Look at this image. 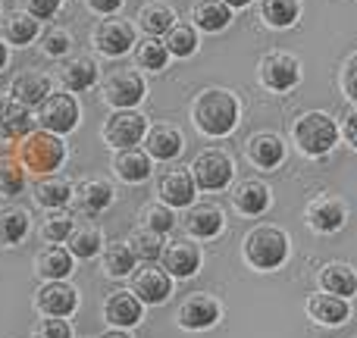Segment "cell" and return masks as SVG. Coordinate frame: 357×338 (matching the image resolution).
<instances>
[{"label": "cell", "mask_w": 357, "mask_h": 338, "mask_svg": "<svg viewBox=\"0 0 357 338\" xmlns=\"http://www.w3.org/2000/svg\"><path fill=\"white\" fill-rule=\"evenodd\" d=\"M285 257H289V235L279 226H257L245 235V260L254 270H279Z\"/></svg>", "instance_id": "obj_4"}, {"label": "cell", "mask_w": 357, "mask_h": 338, "mask_svg": "<svg viewBox=\"0 0 357 338\" xmlns=\"http://www.w3.org/2000/svg\"><path fill=\"white\" fill-rule=\"evenodd\" d=\"M163 270L169 272L173 279H191L197 270H201V247L188 238H178L169 241L163 247Z\"/></svg>", "instance_id": "obj_14"}, {"label": "cell", "mask_w": 357, "mask_h": 338, "mask_svg": "<svg viewBox=\"0 0 357 338\" xmlns=\"http://www.w3.org/2000/svg\"><path fill=\"white\" fill-rule=\"evenodd\" d=\"M216 320H220V304L210 295H191L178 307V323L185 329H210L216 326Z\"/></svg>", "instance_id": "obj_20"}, {"label": "cell", "mask_w": 357, "mask_h": 338, "mask_svg": "<svg viewBox=\"0 0 357 338\" xmlns=\"http://www.w3.org/2000/svg\"><path fill=\"white\" fill-rule=\"evenodd\" d=\"M232 203H235V210H238V213L260 216V213H266V210H270L273 194H270V188H266L260 178H245L241 185H235Z\"/></svg>", "instance_id": "obj_21"}, {"label": "cell", "mask_w": 357, "mask_h": 338, "mask_svg": "<svg viewBox=\"0 0 357 338\" xmlns=\"http://www.w3.org/2000/svg\"><path fill=\"white\" fill-rule=\"evenodd\" d=\"M129 247H132V254H135L138 260H144V263H154V260H160L163 257V235L160 232H151V229H144V226H138V229H132V235H129Z\"/></svg>", "instance_id": "obj_39"}, {"label": "cell", "mask_w": 357, "mask_h": 338, "mask_svg": "<svg viewBox=\"0 0 357 338\" xmlns=\"http://www.w3.org/2000/svg\"><path fill=\"white\" fill-rule=\"evenodd\" d=\"M163 44H167L169 56H191L197 50V31H195V25L176 22L173 29L163 35Z\"/></svg>", "instance_id": "obj_40"}, {"label": "cell", "mask_w": 357, "mask_h": 338, "mask_svg": "<svg viewBox=\"0 0 357 338\" xmlns=\"http://www.w3.org/2000/svg\"><path fill=\"white\" fill-rule=\"evenodd\" d=\"M25 188V167L13 157H0V194L16 197Z\"/></svg>", "instance_id": "obj_43"}, {"label": "cell", "mask_w": 357, "mask_h": 338, "mask_svg": "<svg viewBox=\"0 0 357 338\" xmlns=\"http://www.w3.org/2000/svg\"><path fill=\"white\" fill-rule=\"evenodd\" d=\"M6 60H10V50H6V44L0 41V69L6 66Z\"/></svg>", "instance_id": "obj_51"}, {"label": "cell", "mask_w": 357, "mask_h": 338, "mask_svg": "<svg viewBox=\"0 0 357 338\" xmlns=\"http://www.w3.org/2000/svg\"><path fill=\"white\" fill-rule=\"evenodd\" d=\"M257 75L264 82V88L270 91H291V88L301 82V63L291 54H282V50H273L260 60Z\"/></svg>", "instance_id": "obj_9"}, {"label": "cell", "mask_w": 357, "mask_h": 338, "mask_svg": "<svg viewBox=\"0 0 357 338\" xmlns=\"http://www.w3.org/2000/svg\"><path fill=\"white\" fill-rule=\"evenodd\" d=\"M69 50H73V38H69V31L54 29V31L44 35V54L47 56H66Z\"/></svg>", "instance_id": "obj_44"}, {"label": "cell", "mask_w": 357, "mask_h": 338, "mask_svg": "<svg viewBox=\"0 0 357 338\" xmlns=\"http://www.w3.org/2000/svg\"><path fill=\"white\" fill-rule=\"evenodd\" d=\"M75 307H79V295L66 279H56V282L38 289V310L44 316H63L66 320L69 314H75Z\"/></svg>", "instance_id": "obj_16"}, {"label": "cell", "mask_w": 357, "mask_h": 338, "mask_svg": "<svg viewBox=\"0 0 357 338\" xmlns=\"http://www.w3.org/2000/svg\"><path fill=\"white\" fill-rule=\"evenodd\" d=\"M100 338H129V332L126 329H110V332H104Z\"/></svg>", "instance_id": "obj_50"}, {"label": "cell", "mask_w": 357, "mask_h": 338, "mask_svg": "<svg viewBox=\"0 0 357 338\" xmlns=\"http://www.w3.org/2000/svg\"><path fill=\"white\" fill-rule=\"evenodd\" d=\"M91 41L104 56H123L135 47V29L126 19H100L94 25Z\"/></svg>", "instance_id": "obj_12"}, {"label": "cell", "mask_w": 357, "mask_h": 338, "mask_svg": "<svg viewBox=\"0 0 357 338\" xmlns=\"http://www.w3.org/2000/svg\"><path fill=\"white\" fill-rule=\"evenodd\" d=\"M132 291L142 304H163L173 295V276L157 263H144L132 272Z\"/></svg>", "instance_id": "obj_11"}, {"label": "cell", "mask_w": 357, "mask_h": 338, "mask_svg": "<svg viewBox=\"0 0 357 338\" xmlns=\"http://www.w3.org/2000/svg\"><path fill=\"white\" fill-rule=\"evenodd\" d=\"M100 135L116 151L138 148V144L144 141V135H148V119L138 110H116V113H110V119L104 123Z\"/></svg>", "instance_id": "obj_8"}, {"label": "cell", "mask_w": 357, "mask_h": 338, "mask_svg": "<svg viewBox=\"0 0 357 338\" xmlns=\"http://www.w3.org/2000/svg\"><path fill=\"white\" fill-rule=\"evenodd\" d=\"M304 220H307V226L314 229L317 235H333V232H339V229H345L348 207L339 201V197L320 194V197H314V201L307 203Z\"/></svg>", "instance_id": "obj_10"}, {"label": "cell", "mask_w": 357, "mask_h": 338, "mask_svg": "<svg viewBox=\"0 0 357 338\" xmlns=\"http://www.w3.org/2000/svg\"><path fill=\"white\" fill-rule=\"evenodd\" d=\"M98 75H100L98 63L85 54L69 56V60L60 66V82L66 91H88V88L98 85Z\"/></svg>", "instance_id": "obj_22"}, {"label": "cell", "mask_w": 357, "mask_h": 338, "mask_svg": "<svg viewBox=\"0 0 357 338\" xmlns=\"http://www.w3.org/2000/svg\"><path fill=\"white\" fill-rule=\"evenodd\" d=\"M3 38L13 44V47H29L38 38V19L31 16L29 10H16L3 19Z\"/></svg>", "instance_id": "obj_34"}, {"label": "cell", "mask_w": 357, "mask_h": 338, "mask_svg": "<svg viewBox=\"0 0 357 338\" xmlns=\"http://www.w3.org/2000/svg\"><path fill=\"white\" fill-rule=\"evenodd\" d=\"M75 229V220L69 213H63V210H50L47 220H44L41 226V238L47 241V245H66L69 235H73Z\"/></svg>", "instance_id": "obj_41"}, {"label": "cell", "mask_w": 357, "mask_h": 338, "mask_svg": "<svg viewBox=\"0 0 357 338\" xmlns=\"http://www.w3.org/2000/svg\"><path fill=\"white\" fill-rule=\"evenodd\" d=\"M113 197H116V191H113V185L107 182V178H88V182H82L79 188H75V201H79V207L85 210L88 216L104 213L113 203Z\"/></svg>", "instance_id": "obj_28"}, {"label": "cell", "mask_w": 357, "mask_h": 338, "mask_svg": "<svg viewBox=\"0 0 357 338\" xmlns=\"http://www.w3.org/2000/svg\"><path fill=\"white\" fill-rule=\"evenodd\" d=\"M35 132V113L31 107L19 104L16 98H0V141H22Z\"/></svg>", "instance_id": "obj_13"}, {"label": "cell", "mask_w": 357, "mask_h": 338, "mask_svg": "<svg viewBox=\"0 0 357 338\" xmlns=\"http://www.w3.org/2000/svg\"><path fill=\"white\" fill-rule=\"evenodd\" d=\"M191 19L201 31H222L232 22V6H226L222 0H197Z\"/></svg>", "instance_id": "obj_33"}, {"label": "cell", "mask_w": 357, "mask_h": 338, "mask_svg": "<svg viewBox=\"0 0 357 338\" xmlns=\"http://www.w3.org/2000/svg\"><path fill=\"white\" fill-rule=\"evenodd\" d=\"M142 310H144V304L135 298V291H113V295L104 301L107 323L116 329L138 326V323H142Z\"/></svg>", "instance_id": "obj_19"}, {"label": "cell", "mask_w": 357, "mask_h": 338, "mask_svg": "<svg viewBox=\"0 0 357 338\" xmlns=\"http://www.w3.org/2000/svg\"><path fill=\"white\" fill-rule=\"evenodd\" d=\"M260 16L273 29H289L301 16V0H264L260 3Z\"/></svg>", "instance_id": "obj_38"}, {"label": "cell", "mask_w": 357, "mask_h": 338, "mask_svg": "<svg viewBox=\"0 0 357 338\" xmlns=\"http://www.w3.org/2000/svg\"><path fill=\"white\" fill-rule=\"evenodd\" d=\"M182 148H185V138L176 125L160 123V125H154V129H148V135H144V151H148L151 160L169 163L182 154Z\"/></svg>", "instance_id": "obj_18"}, {"label": "cell", "mask_w": 357, "mask_h": 338, "mask_svg": "<svg viewBox=\"0 0 357 338\" xmlns=\"http://www.w3.org/2000/svg\"><path fill=\"white\" fill-rule=\"evenodd\" d=\"M248 160L254 163L257 169H276L279 163L285 160V144L279 135L273 132H260L248 141Z\"/></svg>", "instance_id": "obj_23"}, {"label": "cell", "mask_w": 357, "mask_h": 338, "mask_svg": "<svg viewBox=\"0 0 357 338\" xmlns=\"http://www.w3.org/2000/svg\"><path fill=\"white\" fill-rule=\"evenodd\" d=\"M60 6H63V0H25V10L35 19H54Z\"/></svg>", "instance_id": "obj_47"}, {"label": "cell", "mask_w": 357, "mask_h": 338, "mask_svg": "<svg viewBox=\"0 0 357 338\" xmlns=\"http://www.w3.org/2000/svg\"><path fill=\"white\" fill-rule=\"evenodd\" d=\"M100 94H104V100L110 107H116V110H135L144 100V94H148V85H144L138 69H113L104 79Z\"/></svg>", "instance_id": "obj_5"}, {"label": "cell", "mask_w": 357, "mask_h": 338, "mask_svg": "<svg viewBox=\"0 0 357 338\" xmlns=\"http://www.w3.org/2000/svg\"><path fill=\"white\" fill-rule=\"evenodd\" d=\"M88 6H91L94 13H100V16H113V13L123 6V0H88Z\"/></svg>", "instance_id": "obj_48"}, {"label": "cell", "mask_w": 357, "mask_h": 338, "mask_svg": "<svg viewBox=\"0 0 357 338\" xmlns=\"http://www.w3.org/2000/svg\"><path fill=\"white\" fill-rule=\"evenodd\" d=\"M29 229H31V220H29V210L22 207H3L0 210V245L3 247H16L29 238Z\"/></svg>", "instance_id": "obj_31"}, {"label": "cell", "mask_w": 357, "mask_h": 338, "mask_svg": "<svg viewBox=\"0 0 357 338\" xmlns=\"http://www.w3.org/2000/svg\"><path fill=\"white\" fill-rule=\"evenodd\" d=\"M188 169H191V176H195V185L201 191H222L229 182H232V176H235L232 157H229L226 151H216V148L201 151Z\"/></svg>", "instance_id": "obj_7"}, {"label": "cell", "mask_w": 357, "mask_h": 338, "mask_svg": "<svg viewBox=\"0 0 357 338\" xmlns=\"http://www.w3.org/2000/svg\"><path fill=\"white\" fill-rule=\"evenodd\" d=\"M342 91L357 104V54L348 56L345 66H342Z\"/></svg>", "instance_id": "obj_46"}, {"label": "cell", "mask_w": 357, "mask_h": 338, "mask_svg": "<svg viewBox=\"0 0 357 338\" xmlns=\"http://www.w3.org/2000/svg\"><path fill=\"white\" fill-rule=\"evenodd\" d=\"M47 94H50V79L41 72H22V75H16L10 85V98H16L19 104L31 107V110H38Z\"/></svg>", "instance_id": "obj_27"}, {"label": "cell", "mask_w": 357, "mask_h": 338, "mask_svg": "<svg viewBox=\"0 0 357 338\" xmlns=\"http://www.w3.org/2000/svg\"><path fill=\"white\" fill-rule=\"evenodd\" d=\"M104 272L113 279H123V276H132L135 272V254H132L129 241H110L104 245Z\"/></svg>", "instance_id": "obj_35"}, {"label": "cell", "mask_w": 357, "mask_h": 338, "mask_svg": "<svg viewBox=\"0 0 357 338\" xmlns=\"http://www.w3.org/2000/svg\"><path fill=\"white\" fill-rule=\"evenodd\" d=\"M345 141L351 144V148L357 151V110L351 113V116L345 119Z\"/></svg>", "instance_id": "obj_49"}, {"label": "cell", "mask_w": 357, "mask_h": 338, "mask_svg": "<svg viewBox=\"0 0 357 338\" xmlns=\"http://www.w3.org/2000/svg\"><path fill=\"white\" fill-rule=\"evenodd\" d=\"M35 123L41 125L44 132H54V135H69V132L79 125V100L73 94H54L50 91L47 98L41 100L35 113Z\"/></svg>", "instance_id": "obj_6"}, {"label": "cell", "mask_w": 357, "mask_h": 338, "mask_svg": "<svg viewBox=\"0 0 357 338\" xmlns=\"http://www.w3.org/2000/svg\"><path fill=\"white\" fill-rule=\"evenodd\" d=\"M135 63L138 69H148V72H163L169 63V50L160 38H144V41H135Z\"/></svg>", "instance_id": "obj_36"}, {"label": "cell", "mask_w": 357, "mask_h": 338, "mask_svg": "<svg viewBox=\"0 0 357 338\" xmlns=\"http://www.w3.org/2000/svg\"><path fill=\"white\" fill-rule=\"evenodd\" d=\"M291 138H295L298 151L307 157H326L329 151L339 144V125L329 113L310 110L295 119L291 125Z\"/></svg>", "instance_id": "obj_3"}, {"label": "cell", "mask_w": 357, "mask_h": 338, "mask_svg": "<svg viewBox=\"0 0 357 338\" xmlns=\"http://www.w3.org/2000/svg\"><path fill=\"white\" fill-rule=\"evenodd\" d=\"M226 226V213L216 203H191L185 213V232L191 238H216Z\"/></svg>", "instance_id": "obj_17"}, {"label": "cell", "mask_w": 357, "mask_h": 338, "mask_svg": "<svg viewBox=\"0 0 357 338\" xmlns=\"http://www.w3.org/2000/svg\"><path fill=\"white\" fill-rule=\"evenodd\" d=\"M157 194L167 207H191L195 203V194H197V185H195V176L191 169H169L160 176L157 182Z\"/></svg>", "instance_id": "obj_15"}, {"label": "cell", "mask_w": 357, "mask_h": 338, "mask_svg": "<svg viewBox=\"0 0 357 338\" xmlns=\"http://www.w3.org/2000/svg\"><path fill=\"white\" fill-rule=\"evenodd\" d=\"M73 263H75V257L69 254V247L47 245L41 254H38L35 272H38V276H44L47 282H56V279H69V272H73Z\"/></svg>", "instance_id": "obj_26"}, {"label": "cell", "mask_w": 357, "mask_h": 338, "mask_svg": "<svg viewBox=\"0 0 357 338\" xmlns=\"http://www.w3.org/2000/svg\"><path fill=\"white\" fill-rule=\"evenodd\" d=\"M138 220H142V226H144V229H151V232H160V235L173 232V226H176L173 207H167L163 201H157V203H144L142 213H138Z\"/></svg>", "instance_id": "obj_42"}, {"label": "cell", "mask_w": 357, "mask_h": 338, "mask_svg": "<svg viewBox=\"0 0 357 338\" xmlns=\"http://www.w3.org/2000/svg\"><path fill=\"white\" fill-rule=\"evenodd\" d=\"M320 285L326 295L335 298H354L357 295V272L348 263H326L320 270Z\"/></svg>", "instance_id": "obj_29"}, {"label": "cell", "mask_w": 357, "mask_h": 338, "mask_svg": "<svg viewBox=\"0 0 357 338\" xmlns=\"http://www.w3.org/2000/svg\"><path fill=\"white\" fill-rule=\"evenodd\" d=\"M66 245H69V254H73V257L91 260L104 251V235H100L98 226H82V229H73Z\"/></svg>", "instance_id": "obj_37"}, {"label": "cell", "mask_w": 357, "mask_h": 338, "mask_svg": "<svg viewBox=\"0 0 357 338\" xmlns=\"http://www.w3.org/2000/svg\"><path fill=\"white\" fill-rule=\"evenodd\" d=\"M75 197V188L69 178H60V176H44L41 182L35 185V201L47 210H63L69 201Z\"/></svg>", "instance_id": "obj_30"}, {"label": "cell", "mask_w": 357, "mask_h": 338, "mask_svg": "<svg viewBox=\"0 0 357 338\" xmlns=\"http://www.w3.org/2000/svg\"><path fill=\"white\" fill-rule=\"evenodd\" d=\"M191 119L207 138H226L238 125V98L226 88H207L191 104Z\"/></svg>", "instance_id": "obj_1"}, {"label": "cell", "mask_w": 357, "mask_h": 338, "mask_svg": "<svg viewBox=\"0 0 357 338\" xmlns=\"http://www.w3.org/2000/svg\"><path fill=\"white\" fill-rule=\"evenodd\" d=\"M35 338H73V329L63 316H47V320L38 323Z\"/></svg>", "instance_id": "obj_45"}, {"label": "cell", "mask_w": 357, "mask_h": 338, "mask_svg": "<svg viewBox=\"0 0 357 338\" xmlns=\"http://www.w3.org/2000/svg\"><path fill=\"white\" fill-rule=\"evenodd\" d=\"M222 3H226V6H232V10H241V6H248V3H251V0H222Z\"/></svg>", "instance_id": "obj_52"}, {"label": "cell", "mask_w": 357, "mask_h": 338, "mask_svg": "<svg viewBox=\"0 0 357 338\" xmlns=\"http://www.w3.org/2000/svg\"><path fill=\"white\" fill-rule=\"evenodd\" d=\"M307 314L314 323H323V326H342L351 316V307H348L345 298L335 295H310L307 298Z\"/></svg>", "instance_id": "obj_25"}, {"label": "cell", "mask_w": 357, "mask_h": 338, "mask_svg": "<svg viewBox=\"0 0 357 338\" xmlns=\"http://www.w3.org/2000/svg\"><path fill=\"white\" fill-rule=\"evenodd\" d=\"M66 160V144L63 135L54 132H31L19 141V163L25 167V172H35V176H50L56 172Z\"/></svg>", "instance_id": "obj_2"}, {"label": "cell", "mask_w": 357, "mask_h": 338, "mask_svg": "<svg viewBox=\"0 0 357 338\" xmlns=\"http://www.w3.org/2000/svg\"><path fill=\"white\" fill-rule=\"evenodd\" d=\"M113 172H116L123 182H129V185L148 182V178H151V157H148V151H142V148L116 151V157H113Z\"/></svg>", "instance_id": "obj_24"}, {"label": "cell", "mask_w": 357, "mask_h": 338, "mask_svg": "<svg viewBox=\"0 0 357 338\" xmlns=\"http://www.w3.org/2000/svg\"><path fill=\"white\" fill-rule=\"evenodd\" d=\"M138 25H142L151 38H160L176 25V10L169 3H163V0H151V3H144L142 10H138Z\"/></svg>", "instance_id": "obj_32"}]
</instances>
